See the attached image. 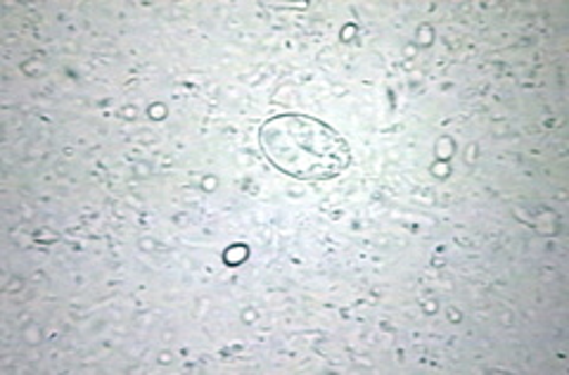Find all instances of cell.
<instances>
[{
  "instance_id": "1",
  "label": "cell",
  "mask_w": 569,
  "mask_h": 375,
  "mask_svg": "<svg viewBox=\"0 0 569 375\" xmlns=\"http://www.w3.org/2000/svg\"><path fill=\"white\" fill-rule=\"evenodd\" d=\"M269 162L297 181H330L351 165L349 142L326 121L309 115H276L259 131Z\"/></svg>"
}]
</instances>
